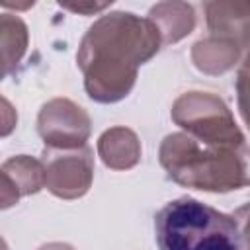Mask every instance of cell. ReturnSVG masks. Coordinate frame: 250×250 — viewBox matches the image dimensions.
Listing matches in <instances>:
<instances>
[{
	"label": "cell",
	"instance_id": "52a82bcc",
	"mask_svg": "<svg viewBox=\"0 0 250 250\" xmlns=\"http://www.w3.org/2000/svg\"><path fill=\"white\" fill-rule=\"evenodd\" d=\"M2 178V209L16 205L21 197L37 193L45 188V166L27 154L8 158L0 168Z\"/></svg>",
	"mask_w": 250,
	"mask_h": 250
},
{
	"label": "cell",
	"instance_id": "2e32d148",
	"mask_svg": "<svg viewBox=\"0 0 250 250\" xmlns=\"http://www.w3.org/2000/svg\"><path fill=\"white\" fill-rule=\"evenodd\" d=\"M39 250H74V248L68 246V244H62V242H51V244L41 246Z\"/></svg>",
	"mask_w": 250,
	"mask_h": 250
},
{
	"label": "cell",
	"instance_id": "5bb4252c",
	"mask_svg": "<svg viewBox=\"0 0 250 250\" xmlns=\"http://www.w3.org/2000/svg\"><path fill=\"white\" fill-rule=\"evenodd\" d=\"M236 100H238V111L250 129V76L244 72H238L236 76Z\"/></svg>",
	"mask_w": 250,
	"mask_h": 250
},
{
	"label": "cell",
	"instance_id": "9c48e42d",
	"mask_svg": "<svg viewBox=\"0 0 250 250\" xmlns=\"http://www.w3.org/2000/svg\"><path fill=\"white\" fill-rule=\"evenodd\" d=\"M102 162L113 170H129L141 160L139 137L127 127H111L98 139Z\"/></svg>",
	"mask_w": 250,
	"mask_h": 250
},
{
	"label": "cell",
	"instance_id": "e0dca14e",
	"mask_svg": "<svg viewBox=\"0 0 250 250\" xmlns=\"http://www.w3.org/2000/svg\"><path fill=\"white\" fill-rule=\"evenodd\" d=\"M238 72H244V74H248L250 76V53L246 55V59H244V62H242V66H240V70Z\"/></svg>",
	"mask_w": 250,
	"mask_h": 250
},
{
	"label": "cell",
	"instance_id": "8992f818",
	"mask_svg": "<svg viewBox=\"0 0 250 250\" xmlns=\"http://www.w3.org/2000/svg\"><path fill=\"white\" fill-rule=\"evenodd\" d=\"M92 123L84 107L66 98L47 102L37 115V133L49 148H80L86 146Z\"/></svg>",
	"mask_w": 250,
	"mask_h": 250
},
{
	"label": "cell",
	"instance_id": "4fadbf2b",
	"mask_svg": "<svg viewBox=\"0 0 250 250\" xmlns=\"http://www.w3.org/2000/svg\"><path fill=\"white\" fill-rule=\"evenodd\" d=\"M230 215L236 225L240 250H250V203H244L242 207L234 209Z\"/></svg>",
	"mask_w": 250,
	"mask_h": 250
},
{
	"label": "cell",
	"instance_id": "9a60e30c",
	"mask_svg": "<svg viewBox=\"0 0 250 250\" xmlns=\"http://www.w3.org/2000/svg\"><path fill=\"white\" fill-rule=\"evenodd\" d=\"M109 4L111 2H104V4H84V2H78V4H61V6L70 10V12H78V14H96V12L105 10Z\"/></svg>",
	"mask_w": 250,
	"mask_h": 250
},
{
	"label": "cell",
	"instance_id": "30bf717a",
	"mask_svg": "<svg viewBox=\"0 0 250 250\" xmlns=\"http://www.w3.org/2000/svg\"><path fill=\"white\" fill-rule=\"evenodd\" d=\"M148 20L158 27L162 45H170L193 31L195 10L188 2H158L150 8Z\"/></svg>",
	"mask_w": 250,
	"mask_h": 250
},
{
	"label": "cell",
	"instance_id": "5b68a950",
	"mask_svg": "<svg viewBox=\"0 0 250 250\" xmlns=\"http://www.w3.org/2000/svg\"><path fill=\"white\" fill-rule=\"evenodd\" d=\"M45 188L61 199L82 197L94 180V152L80 148H49L45 146Z\"/></svg>",
	"mask_w": 250,
	"mask_h": 250
},
{
	"label": "cell",
	"instance_id": "ba28073f",
	"mask_svg": "<svg viewBox=\"0 0 250 250\" xmlns=\"http://www.w3.org/2000/svg\"><path fill=\"white\" fill-rule=\"evenodd\" d=\"M211 35L234 43L240 51L250 49V2L219 0L205 4Z\"/></svg>",
	"mask_w": 250,
	"mask_h": 250
},
{
	"label": "cell",
	"instance_id": "7c38bea8",
	"mask_svg": "<svg viewBox=\"0 0 250 250\" xmlns=\"http://www.w3.org/2000/svg\"><path fill=\"white\" fill-rule=\"evenodd\" d=\"M29 41L23 20L16 14H2L0 18V47H2V74L4 78L18 66L25 55Z\"/></svg>",
	"mask_w": 250,
	"mask_h": 250
},
{
	"label": "cell",
	"instance_id": "8fae6325",
	"mask_svg": "<svg viewBox=\"0 0 250 250\" xmlns=\"http://www.w3.org/2000/svg\"><path fill=\"white\" fill-rule=\"evenodd\" d=\"M240 57V49L221 37L209 35L199 39L191 47V61L193 64L205 74H223L234 66Z\"/></svg>",
	"mask_w": 250,
	"mask_h": 250
},
{
	"label": "cell",
	"instance_id": "277c9868",
	"mask_svg": "<svg viewBox=\"0 0 250 250\" xmlns=\"http://www.w3.org/2000/svg\"><path fill=\"white\" fill-rule=\"evenodd\" d=\"M172 119L189 137L207 145H244V135L234 123L227 104L211 92H186L172 105Z\"/></svg>",
	"mask_w": 250,
	"mask_h": 250
},
{
	"label": "cell",
	"instance_id": "6da1fadb",
	"mask_svg": "<svg viewBox=\"0 0 250 250\" xmlns=\"http://www.w3.org/2000/svg\"><path fill=\"white\" fill-rule=\"evenodd\" d=\"M160 47V31L148 18L131 12L102 16L88 27L76 55L88 96L100 104H115L129 96L139 66Z\"/></svg>",
	"mask_w": 250,
	"mask_h": 250
},
{
	"label": "cell",
	"instance_id": "7a4b0ae2",
	"mask_svg": "<svg viewBox=\"0 0 250 250\" xmlns=\"http://www.w3.org/2000/svg\"><path fill=\"white\" fill-rule=\"evenodd\" d=\"M168 178L184 188L225 193L250 186V146L207 145L188 133L168 135L158 152Z\"/></svg>",
	"mask_w": 250,
	"mask_h": 250
},
{
	"label": "cell",
	"instance_id": "3957f363",
	"mask_svg": "<svg viewBox=\"0 0 250 250\" xmlns=\"http://www.w3.org/2000/svg\"><path fill=\"white\" fill-rule=\"evenodd\" d=\"M160 250H240L232 215L193 197L168 201L154 217Z\"/></svg>",
	"mask_w": 250,
	"mask_h": 250
}]
</instances>
